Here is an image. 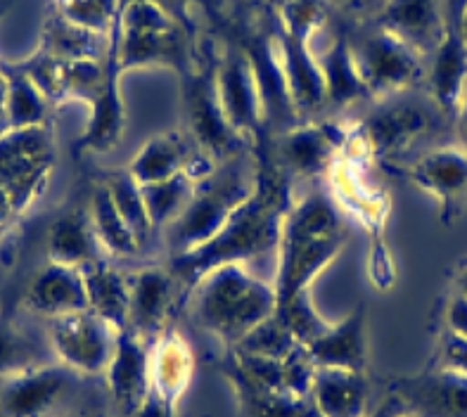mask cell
<instances>
[{
  "label": "cell",
  "instance_id": "1",
  "mask_svg": "<svg viewBox=\"0 0 467 417\" xmlns=\"http://www.w3.org/2000/svg\"><path fill=\"white\" fill-rule=\"evenodd\" d=\"M259 173L256 188L247 202L231 216V221L202 247L176 254L171 268L185 292H192L204 276L228 264H244L259 259L264 254L275 252L280 240L283 218L292 204L290 185L285 181L283 171L266 162V157H256Z\"/></svg>",
  "mask_w": 467,
  "mask_h": 417
},
{
  "label": "cell",
  "instance_id": "2",
  "mask_svg": "<svg viewBox=\"0 0 467 417\" xmlns=\"http://www.w3.org/2000/svg\"><path fill=\"white\" fill-rule=\"evenodd\" d=\"M344 242L347 228L330 194L318 190L292 202L275 249V301L311 292L316 277L337 259Z\"/></svg>",
  "mask_w": 467,
  "mask_h": 417
},
{
  "label": "cell",
  "instance_id": "3",
  "mask_svg": "<svg viewBox=\"0 0 467 417\" xmlns=\"http://www.w3.org/2000/svg\"><path fill=\"white\" fill-rule=\"evenodd\" d=\"M195 36L171 12L140 0L119 10L117 24L109 31L107 57L121 77L136 69H171L185 77L197 62Z\"/></svg>",
  "mask_w": 467,
  "mask_h": 417
},
{
  "label": "cell",
  "instance_id": "4",
  "mask_svg": "<svg viewBox=\"0 0 467 417\" xmlns=\"http://www.w3.org/2000/svg\"><path fill=\"white\" fill-rule=\"evenodd\" d=\"M195 316L213 337L235 347L261 320L275 313V289L244 264L213 268L197 282Z\"/></svg>",
  "mask_w": 467,
  "mask_h": 417
},
{
  "label": "cell",
  "instance_id": "5",
  "mask_svg": "<svg viewBox=\"0 0 467 417\" xmlns=\"http://www.w3.org/2000/svg\"><path fill=\"white\" fill-rule=\"evenodd\" d=\"M259 162L243 157V152L225 159L212 176L197 182L192 197L178 218L169 225V245L176 254L202 247L212 240L233 214L252 197L256 188Z\"/></svg>",
  "mask_w": 467,
  "mask_h": 417
},
{
  "label": "cell",
  "instance_id": "6",
  "mask_svg": "<svg viewBox=\"0 0 467 417\" xmlns=\"http://www.w3.org/2000/svg\"><path fill=\"white\" fill-rule=\"evenodd\" d=\"M216 57L212 43L197 46V62L190 74L181 77L183 81L185 117H188L190 136L195 141L197 150L209 154L216 162L240 154L244 142L237 138L233 126L223 114V107L216 90Z\"/></svg>",
  "mask_w": 467,
  "mask_h": 417
},
{
  "label": "cell",
  "instance_id": "7",
  "mask_svg": "<svg viewBox=\"0 0 467 417\" xmlns=\"http://www.w3.org/2000/svg\"><path fill=\"white\" fill-rule=\"evenodd\" d=\"M216 90L228 124L237 138L261 154V141L266 133V107L261 98L252 57L240 43V38L225 41L223 50L216 57Z\"/></svg>",
  "mask_w": 467,
  "mask_h": 417
},
{
  "label": "cell",
  "instance_id": "8",
  "mask_svg": "<svg viewBox=\"0 0 467 417\" xmlns=\"http://www.w3.org/2000/svg\"><path fill=\"white\" fill-rule=\"evenodd\" d=\"M55 164V142L47 126L10 129L0 136V185L15 212L29 209L43 193Z\"/></svg>",
  "mask_w": 467,
  "mask_h": 417
},
{
  "label": "cell",
  "instance_id": "9",
  "mask_svg": "<svg viewBox=\"0 0 467 417\" xmlns=\"http://www.w3.org/2000/svg\"><path fill=\"white\" fill-rule=\"evenodd\" d=\"M351 47L368 98L373 100L409 93L422 78V55L382 26L363 36L356 46L351 43Z\"/></svg>",
  "mask_w": 467,
  "mask_h": 417
},
{
  "label": "cell",
  "instance_id": "10",
  "mask_svg": "<svg viewBox=\"0 0 467 417\" xmlns=\"http://www.w3.org/2000/svg\"><path fill=\"white\" fill-rule=\"evenodd\" d=\"M375 109L356 124V136L373 159L391 162L409 152L432 126V114L406 93L375 100Z\"/></svg>",
  "mask_w": 467,
  "mask_h": 417
},
{
  "label": "cell",
  "instance_id": "11",
  "mask_svg": "<svg viewBox=\"0 0 467 417\" xmlns=\"http://www.w3.org/2000/svg\"><path fill=\"white\" fill-rule=\"evenodd\" d=\"M117 335L93 311H77L50 320L47 339L57 363L78 375L95 377L105 375Z\"/></svg>",
  "mask_w": 467,
  "mask_h": 417
},
{
  "label": "cell",
  "instance_id": "12",
  "mask_svg": "<svg viewBox=\"0 0 467 417\" xmlns=\"http://www.w3.org/2000/svg\"><path fill=\"white\" fill-rule=\"evenodd\" d=\"M406 178L432 197L439 221L456 225L467 204V150L462 145H441L410 162Z\"/></svg>",
  "mask_w": 467,
  "mask_h": 417
},
{
  "label": "cell",
  "instance_id": "13",
  "mask_svg": "<svg viewBox=\"0 0 467 417\" xmlns=\"http://www.w3.org/2000/svg\"><path fill=\"white\" fill-rule=\"evenodd\" d=\"M349 129L335 121H299L278 133V169L296 178L330 173L349 141Z\"/></svg>",
  "mask_w": 467,
  "mask_h": 417
},
{
  "label": "cell",
  "instance_id": "14",
  "mask_svg": "<svg viewBox=\"0 0 467 417\" xmlns=\"http://www.w3.org/2000/svg\"><path fill=\"white\" fill-rule=\"evenodd\" d=\"M69 377V368L57 360L15 372L0 384V411L7 417H47L65 396Z\"/></svg>",
  "mask_w": 467,
  "mask_h": 417
},
{
  "label": "cell",
  "instance_id": "15",
  "mask_svg": "<svg viewBox=\"0 0 467 417\" xmlns=\"http://www.w3.org/2000/svg\"><path fill=\"white\" fill-rule=\"evenodd\" d=\"M275 43H278L280 71H283L287 100L299 124L304 117L318 114L327 107L326 81H323L318 55L314 53L311 43L285 34L278 26H275Z\"/></svg>",
  "mask_w": 467,
  "mask_h": 417
},
{
  "label": "cell",
  "instance_id": "16",
  "mask_svg": "<svg viewBox=\"0 0 467 417\" xmlns=\"http://www.w3.org/2000/svg\"><path fill=\"white\" fill-rule=\"evenodd\" d=\"M178 280L171 271L150 266L130 276V311L129 329L136 332L145 344H154L164 335L173 299H176Z\"/></svg>",
  "mask_w": 467,
  "mask_h": 417
},
{
  "label": "cell",
  "instance_id": "17",
  "mask_svg": "<svg viewBox=\"0 0 467 417\" xmlns=\"http://www.w3.org/2000/svg\"><path fill=\"white\" fill-rule=\"evenodd\" d=\"M394 396L418 417H467V377L439 368L397 380Z\"/></svg>",
  "mask_w": 467,
  "mask_h": 417
},
{
  "label": "cell",
  "instance_id": "18",
  "mask_svg": "<svg viewBox=\"0 0 467 417\" xmlns=\"http://www.w3.org/2000/svg\"><path fill=\"white\" fill-rule=\"evenodd\" d=\"M314 368L366 372L368 370V311L356 304L342 320L330 323L314 344L306 347Z\"/></svg>",
  "mask_w": 467,
  "mask_h": 417
},
{
  "label": "cell",
  "instance_id": "19",
  "mask_svg": "<svg viewBox=\"0 0 467 417\" xmlns=\"http://www.w3.org/2000/svg\"><path fill=\"white\" fill-rule=\"evenodd\" d=\"M105 382L114 403L129 415H136L150 391V347L136 332L124 329L117 335Z\"/></svg>",
  "mask_w": 467,
  "mask_h": 417
},
{
  "label": "cell",
  "instance_id": "20",
  "mask_svg": "<svg viewBox=\"0 0 467 417\" xmlns=\"http://www.w3.org/2000/svg\"><path fill=\"white\" fill-rule=\"evenodd\" d=\"M427 89L439 112L456 114L467 90V38L458 24H444V34L430 55Z\"/></svg>",
  "mask_w": 467,
  "mask_h": 417
},
{
  "label": "cell",
  "instance_id": "21",
  "mask_svg": "<svg viewBox=\"0 0 467 417\" xmlns=\"http://www.w3.org/2000/svg\"><path fill=\"white\" fill-rule=\"evenodd\" d=\"M378 17V26L401 38L422 57L432 55L444 34L441 0H387Z\"/></svg>",
  "mask_w": 467,
  "mask_h": 417
},
{
  "label": "cell",
  "instance_id": "22",
  "mask_svg": "<svg viewBox=\"0 0 467 417\" xmlns=\"http://www.w3.org/2000/svg\"><path fill=\"white\" fill-rule=\"evenodd\" d=\"M24 304L29 311L38 313L47 320L77 311H88V294H86L83 273L78 268L47 261L46 268H41L31 277L26 294H24Z\"/></svg>",
  "mask_w": 467,
  "mask_h": 417
},
{
  "label": "cell",
  "instance_id": "23",
  "mask_svg": "<svg viewBox=\"0 0 467 417\" xmlns=\"http://www.w3.org/2000/svg\"><path fill=\"white\" fill-rule=\"evenodd\" d=\"M308 399L323 417H366L370 384L366 372L316 368Z\"/></svg>",
  "mask_w": 467,
  "mask_h": 417
},
{
  "label": "cell",
  "instance_id": "24",
  "mask_svg": "<svg viewBox=\"0 0 467 417\" xmlns=\"http://www.w3.org/2000/svg\"><path fill=\"white\" fill-rule=\"evenodd\" d=\"M195 375V353L181 332L166 329L160 339L150 344V389L171 399L173 403L188 391Z\"/></svg>",
  "mask_w": 467,
  "mask_h": 417
},
{
  "label": "cell",
  "instance_id": "25",
  "mask_svg": "<svg viewBox=\"0 0 467 417\" xmlns=\"http://www.w3.org/2000/svg\"><path fill=\"white\" fill-rule=\"evenodd\" d=\"M81 273L88 294V311L102 318L114 332L129 329L130 277L105 259L86 266Z\"/></svg>",
  "mask_w": 467,
  "mask_h": 417
},
{
  "label": "cell",
  "instance_id": "26",
  "mask_svg": "<svg viewBox=\"0 0 467 417\" xmlns=\"http://www.w3.org/2000/svg\"><path fill=\"white\" fill-rule=\"evenodd\" d=\"M47 261L69 268H86L102 259V247L90 225V216L83 212L62 214L53 221L46 237Z\"/></svg>",
  "mask_w": 467,
  "mask_h": 417
},
{
  "label": "cell",
  "instance_id": "27",
  "mask_svg": "<svg viewBox=\"0 0 467 417\" xmlns=\"http://www.w3.org/2000/svg\"><path fill=\"white\" fill-rule=\"evenodd\" d=\"M323 81H326V105L332 109L354 107L356 102L368 100V89L361 71L356 65L354 47L344 36H335L318 55Z\"/></svg>",
  "mask_w": 467,
  "mask_h": 417
},
{
  "label": "cell",
  "instance_id": "28",
  "mask_svg": "<svg viewBox=\"0 0 467 417\" xmlns=\"http://www.w3.org/2000/svg\"><path fill=\"white\" fill-rule=\"evenodd\" d=\"M107 62H109L112 71H109V78H107V86L100 98L88 107V126L78 141V147L86 152H109L121 141L126 129V107L124 95H121V78L124 77L119 74L112 59H107Z\"/></svg>",
  "mask_w": 467,
  "mask_h": 417
},
{
  "label": "cell",
  "instance_id": "29",
  "mask_svg": "<svg viewBox=\"0 0 467 417\" xmlns=\"http://www.w3.org/2000/svg\"><path fill=\"white\" fill-rule=\"evenodd\" d=\"M109 36L93 34L77 24L67 22L59 12L50 10L43 24L38 53L59 62H77V59H105Z\"/></svg>",
  "mask_w": 467,
  "mask_h": 417
},
{
  "label": "cell",
  "instance_id": "30",
  "mask_svg": "<svg viewBox=\"0 0 467 417\" xmlns=\"http://www.w3.org/2000/svg\"><path fill=\"white\" fill-rule=\"evenodd\" d=\"M190 154H192V147L185 142V138L173 130H166V133H157L150 138L138 150L136 157L130 159L126 171L136 178V182L150 185V182L166 181V178L181 173Z\"/></svg>",
  "mask_w": 467,
  "mask_h": 417
},
{
  "label": "cell",
  "instance_id": "31",
  "mask_svg": "<svg viewBox=\"0 0 467 417\" xmlns=\"http://www.w3.org/2000/svg\"><path fill=\"white\" fill-rule=\"evenodd\" d=\"M88 216L102 252L109 254V256H117V259H129V256H136L140 252L142 242L138 240L129 221L121 216V212L114 204L112 194L102 182H98L93 188V194H90Z\"/></svg>",
  "mask_w": 467,
  "mask_h": 417
},
{
  "label": "cell",
  "instance_id": "32",
  "mask_svg": "<svg viewBox=\"0 0 467 417\" xmlns=\"http://www.w3.org/2000/svg\"><path fill=\"white\" fill-rule=\"evenodd\" d=\"M3 98H5L7 129L46 126L50 100L17 65L3 62Z\"/></svg>",
  "mask_w": 467,
  "mask_h": 417
},
{
  "label": "cell",
  "instance_id": "33",
  "mask_svg": "<svg viewBox=\"0 0 467 417\" xmlns=\"http://www.w3.org/2000/svg\"><path fill=\"white\" fill-rule=\"evenodd\" d=\"M237 353L244 356H254V359H273V360H287L292 356H299L306 349L295 339L290 329L285 328L275 313L266 320H261L254 329H249L247 335L235 344Z\"/></svg>",
  "mask_w": 467,
  "mask_h": 417
},
{
  "label": "cell",
  "instance_id": "34",
  "mask_svg": "<svg viewBox=\"0 0 467 417\" xmlns=\"http://www.w3.org/2000/svg\"><path fill=\"white\" fill-rule=\"evenodd\" d=\"M53 359V349L41 347L10 320H0V380L34 365L50 363Z\"/></svg>",
  "mask_w": 467,
  "mask_h": 417
},
{
  "label": "cell",
  "instance_id": "35",
  "mask_svg": "<svg viewBox=\"0 0 467 417\" xmlns=\"http://www.w3.org/2000/svg\"><path fill=\"white\" fill-rule=\"evenodd\" d=\"M140 188L150 221H152L154 228H161V225H171L178 214L183 212L185 204L192 197L195 182L181 171V173L166 178V181L150 182V185H140Z\"/></svg>",
  "mask_w": 467,
  "mask_h": 417
},
{
  "label": "cell",
  "instance_id": "36",
  "mask_svg": "<svg viewBox=\"0 0 467 417\" xmlns=\"http://www.w3.org/2000/svg\"><path fill=\"white\" fill-rule=\"evenodd\" d=\"M102 185L109 190L114 204H117V209L121 212V216L129 221V225L133 228L138 240H148L150 233L154 230V225L152 221H150L145 200H142L140 182H136V178L130 176L129 171H112V173L102 176Z\"/></svg>",
  "mask_w": 467,
  "mask_h": 417
},
{
  "label": "cell",
  "instance_id": "37",
  "mask_svg": "<svg viewBox=\"0 0 467 417\" xmlns=\"http://www.w3.org/2000/svg\"><path fill=\"white\" fill-rule=\"evenodd\" d=\"M278 26L285 34L314 43L318 31L327 24L330 0H278Z\"/></svg>",
  "mask_w": 467,
  "mask_h": 417
},
{
  "label": "cell",
  "instance_id": "38",
  "mask_svg": "<svg viewBox=\"0 0 467 417\" xmlns=\"http://www.w3.org/2000/svg\"><path fill=\"white\" fill-rule=\"evenodd\" d=\"M275 316L285 323V328L290 329L295 339L302 344L304 349L308 344H314L323 332L327 329L330 320L323 318V313L316 308L314 297L311 292L296 294L292 299H285L275 304Z\"/></svg>",
  "mask_w": 467,
  "mask_h": 417
},
{
  "label": "cell",
  "instance_id": "39",
  "mask_svg": "<svg viewBox=\"0 0 467 417\" xmlns=\"http://www.w3.org/2000/svg\"><path fill=\"white\" fill-rule=\"evenodd\" d=\"M53 10L81 29L109 36L119 17V0H55Z\"/></svg>",
  "mask_w": 467,
  "mask_h": 417
},
{
  "label": "cell",
  "instance_id": "40",
  "mask_svg": "<svg viewBox=\"0 0 467 417\" xmlns=\"http://www.w3.org/2000/svg\"><path fill=\"white\" fill-rule=\"evenodd\" d=\"M439 370L467 377V339L444 329L439 344Z\"/></svg>",
  "mask_w": 467,
  "mask_h": 417
},
{
  "label": "cell",
  "instance_id": "41",
  "mask_svg": "<svg viewBox=\"0 0 467 417\" xmlns=\"http://www.w3.org/2000/svg\"><path fill=\"white\" fill-rule=\"evenodd\" d=\"M130 3H140V0H119V10H124V7L130 5ZM148 3H157V5L164 7L166 12H171L173 17L183 24L185 29L192 31V34H197V29H195V24H192V17H190V5H192V3L207 5V0H148Z\"/></svg>",
  "mask_w": 467,
  "mask_h": 417
},
{
  "label": "cell",
  "instance_id": "42",
  "mask_svg": "<svg viewBox=\"0 0 467 417\" xmlns=\"http://www.w3.org/2000/svg\"><path fill=\"white\" fill-rule=\"evenodd\" d=\"M444 320H446V332L451 335H458L462 339H467V299L461 297V294H453L446 306V313H444Z\"/></svg>",
  "mask_w": 467,
  "mask_h": 417
},
{
  "label": "cell",
  "instance_id": "43",
  "mask_svg": "<svg viewBox=\"0 0 467 417\" xmlns=\"http://www.w3.org/2000/svg\"><path fill=\"white\" fill-rule=\"evenodd\" d=\"M176 406L178 403H173L171 399H166L160 391L150 389L148 396L138 406L136 417H176Z\"/></svg>",
  "mask_w": 467,
  "mask_h": 417
},
{
  "label": "cell",
  "instance_id": "44",
  "mask_svg": "<svg viewBox=\"0 0 467 417\" xmlns=\"http://www.w3.org/2000/svg\"><path fill=\"white\" fill-rule=\"evenodd\" d=\"M332 3L354 17H366V15H379L387 0H332Z\"/></svg>",
  "mask_w": 467,
  "mask_h": 417
},
{
  "label": "cell",
  "instance_id": "45",
  "mask_svg": "<svg viewBox=\"0 0 467 417\" xmlns=\"http://www.w3.org/2000/svg\"><path fill=\"white\" fill-rule=\"evenodd\" d=\"M401 411H406V406H403L399 396L391 394L385 403H379V406L375 408L373 412H368L366 417H397Z\"/></svg>",
  "mask_w": 467,
  "mask_h": 417
},
{
  "label": "cell",
  "instance_id": "46",
  "mask_svg": "<svg viewBox=\"0 0 467 417\" xmlns=\"http://www.w3.org/2000/svg\"><path fill=\"white\" fill-rule=\"evenodd\" d=\"M15 214L17 212H15V204H12L10 194H7L5 188L0 185V235H3V230L10 225V221Z\"/></svg>",
  "mask_w": 467,
  "mask_h": 417
},
{
  "label": "cell",
  "instance_id": "47",
  "mask_svg": "<svg viewBox=\"0 0 467 417\" xmlns=\"http://www.w3.org/2000/svg\"><path fill=\"white\" fill-rule=\"evenodd\" d=\"M453 117L458 119V133H461V145L467 150V90H465V95H462L461 105H458V109H456V114H453Z\"/></svg>",
  "mask_w": 467,
  "mask_h": 417
},
{
  "label": "cell",
  "instance_id": "48",
  "mask_svg": "<svg viewBox=\"0 0 467 417\" xmlns=\"http://www.w3.org/2000/svg\"><path fill=\"white\" fill-rule=\"evenodd\" d=\"M456 292L467 299V261L461 266V271L456 276Z\"/></svg>",
  "mask_w": 467,
  "mask_h": 417
},
{
  "label": "cell",
  "instance_id": "49",
  "mask_svg": "<svg viewBox=\"0 0 467 417\" xmlns=\"http://www.w3.org/2000/svg\"><path fill=\"white\" fill-rule=\"evenodd\" d=\"M10 10V0H0V17ZM0 83H3V62H0Z\"/></svg>",
  "mask_w": 467,
  "mask_h": 417
},
{
  "label": "cell",
  "instance_id": "50",
  "mask_svg": "<svg viewBox=\"0 0 467 417\" xmlns=\"http://www.w3.org/2000/svg\"><path fill=\"white\" fill-rule=\"evenodd\" d=\"M69 417H98V415H95V412H88V411H78V412H74V415H69Z\"/></svg>",
  "mask_w": 467,
  "mask_h": 417
},
{
  "label": "cell",
  "instance_id": "51",
  "mask_svg": "<svg viewBox=\"0 0 467 417\" xmlns=\"http://www.w3.org/2000/svg\"><path fill=\"white\" fill-rule=\"evenodd\" d=\"M462 34H465L467 38V7H465V15H462Z\"/></svg>",
  "mask_w": 467,
  "mask_h": 417
},
{
  "label": "cell",
  "instance_id": "52",
  "mask_svg": "<svg viewBox=\"0 0 467 417\" xmlns=\"http://www.w3.org/2000/svg\"><path fill=\"white\" fill-rule=\"evenodd\" d=\"M397 417H418V415H415V412H410V411H401Z\"/></svg>",
  "mask_w": 467,
  "mask_h": 417
},
{
  "label": "cell",
  "instance_id": "53",
  "mask_svg": "<svg viewBox=\"0 0 467 417\" xmlns=\"http://www.w3.org/2000/svg\"><path fill=\"white\" fill-rule=\"evenodd\" d=\"M273 3H278V0H273Z\"/></svg>",
  "mask_w": 467,
  "mask_h": 417
}]
</instances>
